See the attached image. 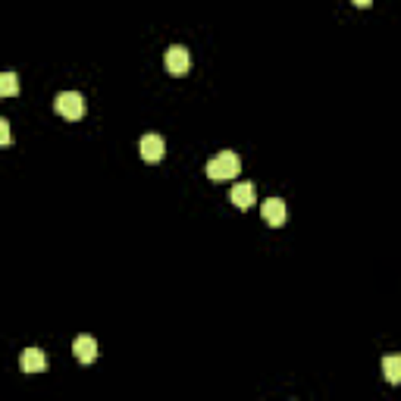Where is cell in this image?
<instances>
[{
    "instance_id": "obj_1",
    "label": "cell",
    "mask_w": 401,
    "mask_h": 401,
    "mask_svg": "<svg viewBox=\"0 0 401 401\" xmlns=\"http://www.w3.org/2000/svg\"><path fill=\"white\" fill-rule=\"evenodd\" d=\"M242 170V160L235 151H220L213 160H207V179L213 182H226V179H235Z\"/></svg>"
},
{
    "instance_id": "obj_2",
    "label": "cell",
    "mask_w": 401,
    "mask_h": 401,
    "mask_svg": "<svg viewBox=\"0 0 401 401\" xmlns=\"http://www.w3.org/2000/svg\"><path fill=\"white\" fill-rule=\"evenodd\" d=\"M53 110H57L63 119L75 123V119L85 116V98H82L79 91H63V94H57V100H53Z\"/></svg>"
},
{
    "instance_id": "obj_3",
    "label": "cell",
    "mask_w": 401,
    "mask_h": 401,
    "mask_svg": "<svg viewBox=\"0 0 401 401\" xmlns=\"http://www.w3.org/2000/svg\"><path fill=\"white\" fill-rule=\"evenodd\" d=\"M163 63H166V73H170V75H185V73H188V66H191V57H188V51H185L182 44H172L170 51H166Z\"/></svg>"
},
{
    "instance_id": "obj_4",
    "label": "cell",
    "mask_w": 401,
    "mask_h": 401,
    "mask_svg": "<svg viewBox=\"0 0 401 401\" xmlns=\"http://www.w3.org/2000/svg\"><path fill=\"white\" fill-rule=\"evenodd\" d=\"M260 217L267 226H283L289 211H285V201L283 197H270V201H263L260 204Z\"/></svg>"
},
{
    "instance_id": "obj_5",
    "label": "cell",
    "mask_w": 401,
    "mask_h": 401,
    "mask_svg": "<svg viewBox=\"0 0 401 401\" xmlns=\"http://www.w3.org/2000/svg\"><path fill=\"white\" fill-rule=\"evenodd\" d=\"M139 151H141V160H148V163H160L163 154H166V145H163L160 135H145L141 145H139Z\"/></svg>"
},
{
    "instance_id": "obj_6",
    "label": "cell",
    "mask_w": 401,
    "mask_h": 401,
    "mask_svg": "<svg viewBox=\"0 0 401 401\" xmlns=\"http://www.w3.org/2000/svg\"><path fill=\"white\" fill-rule=\"evenodd\" d=\"M73 355L79 364H94L98 361V342L91 336H75L73 342Z\"/></svg>"
},
{
    "instance_id": "obj_7",
    "label": "cell",
    "mask_w": 401,
    "mask_h": 401,
    "mask_svg": "<svg viewBox=\"0 0 401 401\" xmlns=\"http://www.w3.org/2000/svg\"><path fill=\"white\" fill-rule=\"evenodd\" d=\"M44 367H47V357H44V351H41V348H26V351H22V357H19L22 373H44Z\"/></svg>"
},
{
    "instance_id": "obj_8",
    "label": "cell",
    "mask_w": 401,
    "mask_h": 401,
    "mask_svg": "<svg viewBox=\"0 0 401 401\" xmlns=\"http://www.w3.org/2000/svg\"><path fill=\"white\" fill-rule=\"evenodd\" d=\"M229 197H232V204H235L238 211H248V207L257 201V188H254L251 182H238L235 188H232Z\"/></svg>"
},
{
    "instance_id": "obj_9",
    "label": "cell",
    "mask_w": 401,
    "mask_h": 401,
    "mask_svg": "<svg viewBox=\"0 0 401 401\" xmlns=\"http://www.w3.org/2000/svg\"><path fill=\"white\" fill-rule=\"evenodd\" d=\"M382 376H386V382H392V386H401V357L398 355L382 357Z\"/></svg>"
},
{
    "instance_id": "obj_10",
    "label": "cell",
    "mask_w": 401,
    "mask_h": 401,
    "mask_svg": "<svg viewBox=\"0 0 401 401\" xmlns=\"http://www.w3.org/2000/svg\"><path fill=\"white\" fill-rule=\"evenodd\" d=\"M16 91H19L16 73H3V75H0V94H3V98H16Z\"/></svg>"
},
{
    "instance_id": "obj_11",
    "label": "cell",
    "mask_w": 401,
    "mask_h": 401,
    "mask_svg": "<svg viewBox=\"0 0 401 401\" xmlns=\"http://www.w3.org/2000/svg\"><path fill=\"white\" fill-rule=\"evenodd\" d=\"M0 141L10 145V123H7V119H0Z\"/></svg>"
},
{
    "instance_id": "obj_12",
    "label": "cell",
    "mask_w": 401,
    "mask_h": 401,
    "mask_svg": "<svg viewBox=\"0 0 401 401\" xmlns=\"http://www.w3.org/2000/svg\"><path fill=\"white\" fill-rule=\"evenodd\" d=\"M351 3H355V7H361V10H367L370 3H373V0H351Z\"/></svg>"
}]
</instances>
